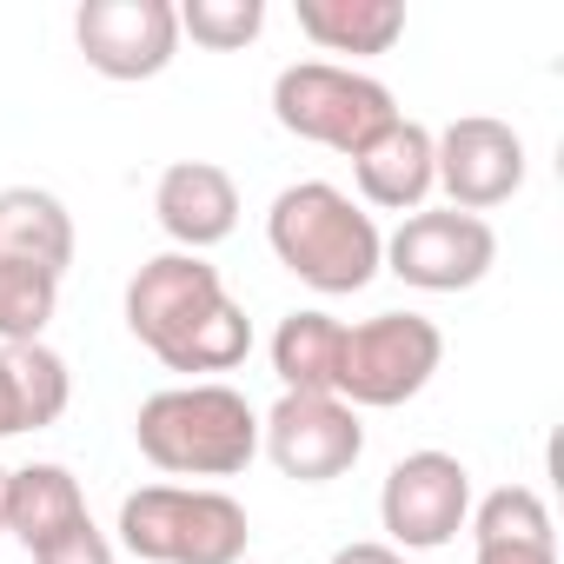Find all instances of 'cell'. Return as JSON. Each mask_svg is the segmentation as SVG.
<instances>
[{
  "label": "cell",
  "mask_w": 564,
  "mask_h": 564,
  "mask_svg": "<svg viewBox=\"0 0 564 564\" xmlns=\"http://www.w3.org/2000/svg\"><path fill=\"white\" fill-rule=\"evenodd\" d=\"M21 432V412H14V386H8V366H0V438Z\"/></svg>",
  "instance_id": "25"
},
{
  "label": "cell",
  "mask_w": 564,
  "mask_h": 564,
  "mask_svg": "<svg viewBox=\"0 0 564 564\" xmlns=\"http://www.w3.org/2000/svg\"><path fill=\"white\" fill-rule=\"evenodd\" d=\"M8 485H14V471L0 465V538H8Z\"/></svg>",
  "instance_id": "26"
},
{
  "label": "cell",
  "mask_w": 564,
  "mask_h": 564,
  "mask_svg": "<svg viewBox=\"0 0 564 564\" xmlns=\"http://www.w3.org/2000/svg\"><path fill=\"white\" fill-rule=\"evenodd\" d=\"M74 524H87V491H80V478H74L67 465H54V458L21 465L14 485H8V531H14L28 551H41V544L67 538Z\"/></svg>",
  "instance_id": "15"
},
{
  "label": "cell",
  "mask_w": 564,
  "mask_h": 564,
  "mask_svg": "<svg viewBox=\"0 0 564 564\" xmlns=\"http://www.w3.org/2000/svg\"><path fill=\"white\" fill-rule=\"evenodd\" d=\"M326 564H405V551H392V544H379V538H359V544H339Z\"/></svg>",
  "instance_id": "24"
},
{
  "label": "cell",
  "mask_w": 564,
  "mask_h": 564,
  "mask_svg": "<svg viewBox=\"0 0 564 564\" xmlns=\"http://www.w3.org/2000/svg\"><path fill=\"white\" fill-rule=\"evenodd\" d=\"M246 505L213 485H140L120 498V544L147 564H239Z\"/></svg>",
  "instance_id": "4"
},
{
  "label": "cell",
  "mask_w": 564,
  "mask_h": 564,
  "mask_svg": "<svg viewBox=\"0 0 564 564\" xmlns=\"http://www.w3.org/2000/svg\"><path fill=\"white\" fill-rule=\"evenodd\" d=\"M265 246L300 286H313L326 300L366 293L386 272V239H379L372 213L352 193H339L333 180H300L279 193L265 213Z\"/></svg>",
  "instance_id": "2"
},
{
  "label": "cell",
  "mask_w": 564,
  "mask_h": 564,
  "mask_svg": "<svg viewBox=\"0 0 564 564\" xmlns=\"http://www.w3.org/2000/svg\"><path fill=\"white\" fill-rule=\"evenodd\" d=\"M471 544H551V511L531 485H498L471 505Z\"/></svg>",
  "instance_id": "20"
},
{
  "label": "cell",
  "mask_w": 564,
  "mask_h": 564,
  "mask_svg": "<svg viewBox=\"0 0 564 564\" xmlns=\"http://www.w3.org/2000/svg\"><path fill=\"white\" fill-rule=\"evenodd\" d=\"M153 219L173 239V252H206V246L232 239V226H239V186L213 160H173L160 173V186H153Z\"/></svg>",
  "instance_id": "12"
},
{
  "label": "cell",
  "mask_w": 564,
  "mask_h": 564,
  "mask_svg": "<svg viewBox=\"0 0 564 564\" xmlns=\"http://www.w3.org/2000/svg\"><path fill=\"white\" fill-rule=\"evenodd\" d=\"M0 259L67 279V265H74V213L47 186H8L0 193Z\"/></svg>",
  "instance_id": "14"
},
{
  "label": "cell",
  "mask_w": 564,
  "mask_h": 564,
  "mask_svg": "<svg viewBox=\"0 0 564 564\" xmlns=\"http://www.w3.org/2000/svg\"><path fill=\"white\" fill-rule=\"evenodd\" d=\"M339 346L346 326L333 313H286L272 333V372L286 392H333L339 386Z\"/></svg>",
  "instance_id": "17"
},
{
  "label": "cell",
  "mask_w": 564,
  "mask_h": 564,
  "mask_svg": "<svg viewBox=\"0 0 564 564\" xmlns=\"http://www.w3.org/2000/svg\"><path fill=\"white\" fill-rule=\"evenodd\" d=\"M352 180H359L366 206H379V213H419L432 199V186H438L432 127H419V120L399 113L379 140H366L352 153Z\"/></svg>",
  "instance_id": "13"
},
{
  "label": "cell",
  "mask_w": 564,
  "mask_h": 564,
  "mask_svg": "<svg viewBox=\"0 0 564 564\" xmlns=\"http://www.w3.org/2000/svg\"><path fill=\"white\" fill-rule=\"evenodd\" d=\"M127 333L166 372H232L252 352V319L226 300L206 252H153L127 279Z\"/></svg>",
  "instance_id": "1"
},
{
  "label": "cell",
  "mask_w": 564,
  "mask_h": 564,
  "mask_svg": "<svg viewBox=\"0 0 564 564\" xmlns=\"http://www.w3.org/2000/svg\"><path fill=\"white\" fill-rule=\"evenodd\" d=\"M259 445L293 485H333L359 465L366 425L333 392H279V405L259 419Z\"/></svg>",
  "instance_id": "8"
},
{
  "label": "cell",
  "mask_w": 564,
  "mask_h": 564,
  "mask_svg": "<svg viewBox=\"0 0 564 564\" xmlns=\"http://www.w3.org/2000/svg\"><path fill=\"white\" fill-rule=\"evenodd\" d=\"M471 518V471L452 452H405L379 485V524L392 551H445Z\"/></svg>",
  "instance_id": "9"
},
{
  "label": "cell",
  "mask_w": 564,
  "mask_h": 564,
  "mask_svg": "<svg viewBox=\"0 0 564 564\" xmlns=\"http://www.w3.org/2000/svg\"><path fill=\"white\" fill-rule=\"evenodd\" d=\"M300 34L326 54H352V61H372V54H392L399 34H405V8L399 0H300Z\"/></svg>",
  "instance_id": "16"
},
{
  "label": "cell",
  "mask_w": 564,
  "mask_h": 564,
  "mask_svg": "<svg viewBox=\"0 0 564 564\" xmlns=\"http://www.w3.org/2000/svg\"><path fill=\"white\" fill-rule=\"evenodd\" d=\"M34 564H113V544H107V531L87 518V524H74L67 538L41 544V551H34Z\"/></svg>",
  "instance_id": "22"
},
{
  "label": "cell",
  "mask_w": 564,
  "mask_h": 564,
  "mask_svg": "<svg viewBox=\"0 0 564 564\" xmlns=\"http://www.w3.org/2000/svg\"><path fill=\"white\" fill-rule=\"evenodd\" d=\"M432 160H438V186L458 213H491L505 199H518L524 186V140L491 120V113H465L445 133H432Z\"/></svg>",
  "instance_id": "11"
},
{
  "label": "cell",
  "mask_w": 564,
  "mask_h": 564,
  "mask_svg": "<svg viewBox=\"0 0 564 564\" xmlns=\"http://www.w3.org/2000/svg\"><path fill=\"white\" fill-rule=\"evenodd\" d=\"M74 41L100 80H160L180 54V8L173 0H80Z\"/></svg>",
  "instance_id": "10"
},
{
  "label": "cell",
  "mask_w": 564,
  "mask_h": 564,
  "mask_svg": "<svg viewBox=\"0 0 564 564\" xmlns=\"http://www.w3.org/2000/svg\"><path fill=\"white\" fill-rule=\"evenodd\" d=\"M478 564H557V538L551 544H478Z\"/></svg>",
  "instance_id": "23"
},
{
  "label": "cell",
  "mask_w": 564,
  "mask_h": 564,
  "mask_svg": "<svg viewBox=\"0 0 564 564\" xmlns=\"http://www.w3.org/2000/svg\"><path fill=\"white\" fill-rule=\"evenodd\" d=\"M61 313V279L0 259V346H41Z\"/></svg>",
  "instance_id": "19"
},
{
  "label": "cell",
  "mask_w": 564,
  "mask_h": 564,
  "mask_svg": "<svg viewBox=\"0 0 564 564\" xmlns=\"http://www.w3.org/2000/svg\"><path fill=\"white\" fill-rule=\"evenodd\" d=\"M272 120L286 127L293 140H313V147H333V153H359L366 140H379L399 107H392V87L359 74V67H339V61H293L279 67L272 80Z\"/></svg>",
  "instance_id": "5"
},
{
  "label": "cell",
  "mask_w": 564,
  "mask_h": 564,
  "mask_svg": "<svg viewBox=\"0 0 564 564\" xmlns=\"http://www.w3.org/2000/svg\"><path fill=\"white\" fill-rule=\"evenodd\" d=\"M491 265H498L491 219L458 213V206H419L386 239V272L419 286V293H471Z\"/></svg>",
  "instance_id": "7"
},
{
  "label": "cell",
  "mask_w": 564,
  "mask_h": 564,
  "mask_svg": "<svg viewBox=\"0 0 564 564\" xmlns=\"http://www.w3.org/2000/svg\"><path fill=\"white\" fill-rule=\"evenodd\" d=\"M438 359H445V333L425 313H372L346 326L333 399H346L352 412H392L432 386Z\"/></svg>",
  "instance_id": "6"
},
{
  "label": "cell",
  "mask_w": 564,
  "mask_h": 564,
  "mask_svg": "<svg viewBox=\"0 0 564 564\" xmlns=\"http://www.w3.org/2000/svg\"><path fill=\"white\" fill-rule=\"evenodd\" d=\"M259 28H265V0H186L180 8V41L213 47V54L252 47Z\"/></svg>",
  "instance_id": "21"
},
{
  "label": "cell",
  "mask_w": 564,
  "mask_h": 564,
  "mask_svg": "<svg viewBox=\"0 0 564 564\" xmlns=\"http://www.w3.org/2000/svg\"><path fill=\"white\" fill-rule=\"evenodd\" d=\"M0 366H8V386H14L21 432H47L74 405V372L47 339L41 346H0Z\"/></svg>",
  "instance_id": "18"
},
{
  "label": "cell",
  "mask_w": 564,
  "mask_h": 564,
  "mask_svg": "<svg viewBox=\"0 0 564 564\" xmlns=\"http://www.w3.org/2000/svg\"><path fill=\"white\" fill-rule=\"evenodd\" d=\"M133 445L147 465H160L173 478H239L259 458V412L246 405V392H232L219 379L166 386L140 405Z\"/></svg>",
  "instance_id": "3"
}]
</instances>
